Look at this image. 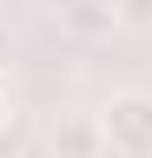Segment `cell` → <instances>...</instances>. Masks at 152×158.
<instances>
[{"label": "cell", "mask_w": 152, "mask_h": 158, "mask_svg": "<svg viewBox=\"0 0 152 158\" xmlns=\"http://www.w3.org/2000/svg\"><path fill=\"white\" fill-rule=\"evenodd\" d=\"M112 158H152V86H112L99 99Z\"/></svg>", "instance_id": "1"}, {"label": "cell", "mask_w": 152, "mask_h": 158, "mask_svg": "<svg viewBox=\"0 0 152 158\" xmlns=\"http://www.w3.org/2000/svg\"><path fill=\"white\" fill-rule=\"evenodd\" d=\"M40 138H46V158H112L106 125H99V106H60Z\"/></svg>", "instance_id": "2"}, {"label": "cell", "mask_w": 152, "mask_h": 158, "mask_svg": "<svg viewBox=\"0 0 152 158\" xmlns=\"http://www.w3.org/2000/svg\"><path fill=\"white\" fill-rule=\"evenodd\" d=\"M53 27H60L66 40H86V46H99V40H112V33H126L112 0H60V7H53Z\"/></svg>", "instance_id": "3"}, {"label": "cell", "mask_w": 152, "mask_h": 158, "mask_svg": "<svg viewBox=\"0 0 152 158\" xmlns=\"http://www.w3.org/2000/svg\"><path fill=\"white\" fill-rule=\"evenodd\" d=\"M13 125H20V73L0 59V138H7Z\"/></svg>", "instance_id": "4"}, {"label": "cell", "mask_w": 152, "mask_h": 158, "mask_svg": "<svg viewBox=\"0 0 152 158\" xmlns=\"http://www.w3.org/2000/svg\"><path fill=\"white\" fill-rule=\"evenodd\" d=\"M112 7H119L126 33H152V0H112Z\"/></svg>", "instance_id": "5"}]
</instances>
